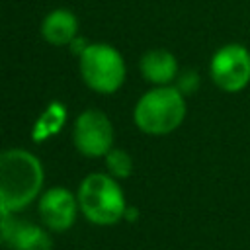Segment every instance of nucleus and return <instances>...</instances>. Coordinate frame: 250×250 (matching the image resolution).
Instances as JSON below:
<instances>
[{
  "instance_id": "f257e3e1",
  "label": "nucleus",
  "mask_w": 250,
  "mask_h": 250,
  "mask_svg": "<svg viewBox=\"0 0 250 250\" xmlns=\"http://www.w3.org/2000/svg\"><path fill=\"white\" fill-rule=\"evenodd\" d=\"M43 168L35 154L23 148L0 152V211H20L41 191Z\"/></svg>"
},
{
  "instance_id": "f03ea898",
  "label": "nucleus",
  "mask_w": 250,
  "mask_h": 250,
  "mask_svg": "<svg viewBox=\"0 0 250 250\" xmlns=\"http://www.w3.org/2000/svg\"><path fill=\"white\" fill-rule=\"evenodd\" d=\"M186 100L178 86H156L141 96L135 105V125L146 135H168L186 119Z\"/></svg>"
},
{
  "instance_id": "7ed1b4c3",
  "label": "nucleus",
  "mask_w": 250,
  "mask_h": 250,
  "mask_svg": "<svg viewBox=\"0 0 250 250\" xmlns=\"http://www.w3.org/2000/svg\"><path fill=\"white\" fill-rule=\"evenodd\" d=\"M78 205L94 225H113L123 219L127 203L119 184L107 174H90L78 188Z\"/></svg>"
},
{
  "instance_id": "20e7f679",
  "label": "nucleus",
  "mask_w": 250,
  "mask_h": 250,
  "mask_svg": "<svg viewBox=\"0 0 250 250\" xmlns=\"http://www.w3.org/2000/svg\"><path fill=\"white\" fill-rule=\"evenodd\" d=\"M80 74L94 92L113 94L125 82V61L117 49L94 43L80 55Z\"/></svg>"
},
{
  "instance_id": "39448f33",
  "label": "nucleus",
  "mask_w": 250,
  "mask_h": 250,
  "mask_svg": "<svg viewBox=\"0 0 250 250\" xmlns=\"http://www.w3.org/2000/svg\"><path fill=\"white\" fill-rule=\"evenodd\" d=\"M209 74L221 92H242L250 84V49L242 43L219 47L209 61Z\"/></svg>"
},
{
  "instance_id": "423d86ee",
  "label": "nucleus",
  "mask_w": 250,
  "mask_h": 250,
  "mask_svg": "<svg viewBox=\"0 0 250 250\" xmlns=\"http://www.w3.org/2000/svg\"><path fill=\"white\" fill-rule=\"evenodd\" d=\"M72 141L84 156H105L113 143L111 121L100 109H86L74 121Z\"/></svg>"
},
{
  "instance_id": "0eeeda50",
  "label": "nucleus",
  "mask_w": 250,
  "mask_h": 250,
  "mask_svg": "<svg viewBox=\"0 0 250 250\" xmlns=\"http://www.w3.org/2000/svg\"><path fill=\"white\" fill-rule=\"evenodd\" d=\"M76 197L66 188H51L39 199V215L51 230H66L74 225L78 211Z\"/></svg>"
},
{
  "instance_id": "6e6552de",
  "label": "nucleus",
  "mask_w": 250,
  "mask_h": 250,
  "mask_svg": "<svg viewBox=\"0 0 250 250\" xmlns=\"http://www.w3.org/2000/svg\"><path fill=\"white\" fill-rule=\"evenodd\" d=\"M145 80L156 86H166L178 76V61L166 49H150L141 57L139 62Z\"/></svg>"
},
{
  "instance_id": "1a4fd4ad",
  "label": "nucleus",
  "mask_w": 250,
  "mask_h": 250,
  "mask_svg": "<svg viewBox=\"0 0 250 250\" xmlns=\"http://www.w3.org/2000/svg\"><path fill=\"white\" fill-rule=\"evenodd\" d=\"M78 33V20L68 10H53L41 23V35L51 45H70Z\"/></svg>"
},
{
  "instance_id": "9d476101",
  "label": "nucleus",
  "mask_w": 250,
  "mask_h": 250,
  "mask_svg": "<svg viewBox=\"0 0 250 250\" xmlns=\"http://www.w3.org/2000/svg\"><path fill=\"white\" fill-rule=\"evenodd\" d=\"M6 246L12 250H51L53 240L41 227L16 219L6 238Z\"/></svg>"
},
{
  "instance_id": "9b49d317",
  "label": "nucleus",
  "mask_w": 250,
  "mask_h": 250,
  "mask_svg": "<svg viewBox=\"0 0 250 250\" xmlns=\"http://www.w3.org/2000/svg\"><path fill=\"white\" fill-rule=\"evenodd\" d=\"M105 166L113 178H127L133 172V158L121 148H111L105 154Z\"/></svg>"
},
{
  "instance_id": "f8f14e48",
  "label": "nucleus",
  "mask_w": 250,
  "mask_h": 250,
  "mask_svg": "<svg viewBox=\"0 0 250 250\" xmlns=\"http://www.w3.org/2000/svg\"><path fill=\"white\" fill-rule=\"evenodd\" d=\"M178 88H180L182 94H191V92H195V90L199 88V76H197V72L188 70V72L180 74V78H178Z\"/></svg>"
},
{
  "instance_id": "ddd939ff",
  "label": "nucleus",
  "mask_w": 250,
  "mask_h": 250,
  "mask_svg": "<svg viewBox=\"0 0 250 250\" xmlns=\"http://www.w3.org/2000/svg\"><path fill=\"white\" fill-rule=\"evenodd\" d=\"M14 221H16V217H14L12 213L0 211V242H2V244H6V238H8L10 230H12Z\"/></svg>"
},
{
  "instance_id": "4468645a",
  "label": "nucleus",
  "mask_w": 250,
  "mask_h": 250,
  "mask_svg": "<svg viewBox=\"0 0 250 250\" xmlns=\"http://www.w3.org/2000/svg\"><path fill=\"white\" fill-rule=\"evenodd\" d=\"M70 47H72V51H74V53L80 57V55L86 51L88 43L84 41V37H74V39H72V43H70Z\"/></svg>"
},
{
  "instance_id": "2eb2a0df",
  "label": "nucleus",
  "mask_w": 250,
  "mask_h": 250,
  "mask_svg": "<svg viewBox=\"0 0 250 250\" xmlns=\"http://www.w3.org/2000/svg\"><path fill=\"white\" fill-rule=\"evenodd\" d=\"M123 217H125V219H129V221H135V219H137V209H133V207H127Z\"/></svg>"
}]
</instances>
